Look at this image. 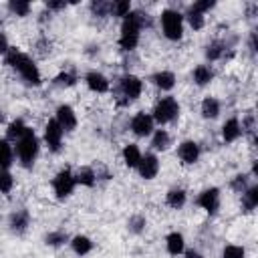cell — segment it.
<instances>
[{
	"label": "cell",
	"mask_w": 258,
	"mask_h": 258,
	"mask_svg": "<svg viewBox=\"0 0 258 258\" xmlns=\"http://www.w3.org/2000/svg\"><path fill=\"white\" fill-rule=\"evenodd\" d=\"M214 6H216V2H214V0H200V2H196V4L191 6V10H196V12L204 14L206 10H210V8H214Z\"/></svg>",
	"instance_id": "74e56055"
},
{
	"label": "cell",
	"mask_w": 258,
	"mask_h": 258,
	"mask_svg": "<svg viewBox=\"0 0 258 258\" xmlns=\"http://www.w3.org/2000/svg\"><path fill=\"white\" fill-rule=\"evenodd\" d=\"M165 244H167V252H169V254H173V256L181 254V252H183V248H185L183 236H181L179 232H171V234L165 238Z\"/></svg>",
	"instance_id": "ac0fdd59"
},
{
	"label": "cell",
	"mask_w": 258,
	"mask_h": 258,
	"mask_svg": "<svg viewBox=\"0 0 258 258\" xmlns=\"http://www.w3.org/2000/svg\"><path fill=\"white\" fill-rule=\"evenodd\" d=\"M137 169H139V175L143 179H153L159 171V159L153 153H145V155H141V159L137 163Z\"/></svg>",
	"instance_id": "30bf717a"
},
{
	"label": "cell",
	"mask_w": 258,
	"mask_h": 258,
	"mask_svg": "<svg viewBox=\"0 0 258 258\" xmlns=\"http://www.w3.org/2000/svg\"><path fill=\"white\" fill-rule=\"evenodd\" d=\"M169 143H171V137H169V133H167L165 129H157V131L153 133V139H151L153 149L163 151V149H167V147H169Z\"/></svg>",
	"instance_id": "d4e9b609"
},
{
	"label": "cell",
	"mask_w": 258,
	"mask_h": 258,
	"mask_svg": "<svg viewBox=\"0 0 258 258\" xmlns=\"http://www.w3.org/2000/svg\"><path fill=\"white\" fill-rule=\"evenodd\" d=\"M177 155L183 163H196L200 157V145L196 141H183L177 147Z\"/></svg>",
	"instance_id": "4fadbf2b"
},
{
	"label": "cell",
	"mask_w": 258,
	"mask_h": 258,
	"mask_svg": "<svg viewBox=\"0 0 258 258\" xmlns=\"http://www.w3.org/2000/svg\"><path fill=\"white\" fill-rule=\"evenodd\" d=\"M6 64L8 67H12L28 85H40V73H38V67L34 64V60L28 56V54H24V52H20V50H16V48H10L8 52H6Z\"/></svg>",
	"instance_id": "6da1fadb"
},
{
	"label": "cell",
	"mask_w": 258,
	"mask_h": 258,
	"mask_svg": "<svg viewBox=\"0 0 258 258\" xmlns=\"http://www.w3.org/2000/svg\"><path fill=\"white\" fill-rule=\"evenodd\" d=\"M71 246H73L75 254H79V256H85V254H89L93 250V242L87 236H75L71 240Z\"/></svg>",
	"instance_id": "44dd1931"
},
{
	"label": "cell",
	"mask_w": 258,
	"mask_h": 258,
	"mask_svg": "<svg viewBox=\"0 0 258 258\" xmlns=\"http://www.w3.org/2000/svg\"><path fill=\"white\" fill-rule=\"evenodd\" d=\"M242 202H244V210L250 212L258 206V185H252V187H246L242 191Z\"/></svg>",
	"instance_id": "603a6c76"
},
{
	"label": "cell",
	"mask_w": 258,
	"mask_h": 258,
	"mask_svg": "<svg viewBox=\"0 0 258 258\" xmlns=\"http://www.w3.org/2000/svg\"><path fill=\"white\" fill-rule=\"evenodd\" d=\"M161 28L169 40H179L181 32H183V16L175 10H163L161 12Z\"/></svg>",
	"instance_id": "277c9868"
},
{
	"label": "cell",
	"mask_w": 258,
	"mask_h": 258,
	"mask_svg": "<svg viewBox=\"0 0 258 258\" xmlns=\"http://www.w3.org/2000/svg\"><path fill=\"white\" fill-rule=\"evenodd\" d=\"M240 135H242L240 121H238L236 117L228 119V121L224 123V127H222V137H224V141H226V143H232V141H236Z\"/></svg>",
	"instance_id": "2e32d148"
},
{
	"label": "cell",
	"mask_w": 258,
	"mask_h": 258,
	"mask_svg": "<svg viewBox=\"0 0 258 258\" xmlns=\"http://www.w3.org/2000/svg\"><path fill=\"white\" fill-rule=\"evenodd\" d=\"M185 258H204V256H202L198 250H187V252H185Z\"/></svg>",
	"instance_id": "7bdbcfd3"
},
{
	"label": "cell",
	"mask_w": 258,
	"mask_h": 258,
	"mask_svg": "<svg viewBox=\"0 0 258 258\" xmlns=\"http://www.w3.org/2000/svg\"><path fill=\"white\" fill-rule=\"evenodd\" d=\"M8 8H10L14 14H18V16H26L28 10H30V4H28L26 0H10Z\"/></svg>",
	"instance_id": "f546056e"
},
{
	"label": "cell",
	"mask_w": 258,
	"mask_h": 258,
	"mask_svg": "<svg viewBox=\"0 0 258 258\" xmlns=\"http://www.w3.org/2000/svg\"><path fill=\"white\" fill-rule=\"evenodd\" d=\"M28 127L24 125V121L22 119H16V121H12L10 125H8V139L10 141H18L22 135H24V131H26Z\"/></svg>",
	"instance_id": "83f0119b"
},
{
	"label": "cell",
	"mask_w": 258,
	"mask_h": 258,
	"mask_svg": "<svg viewBox=\"0 0 258 258\" xmlns=\"http://www.w3.org/2000/svg\"><path fill=\"white\" fill-rule=\"evenodd\" d=\"M151 81H153L155 87H159L161 91H169V89H173V85H175V75L169 73V71H161V73H155V75L151 77Z\"/></svg>",
	"instance_id": "e0dca14e"
},
{
	"label": "cell",
	"mask_w": 258,
	"mask_h": 258,
	"mask_svg": "<svg viewBox=\"0 0 258 258\" xmlns=\"http://www.w3.org/2000/svg\"><path fill=\"white\" fill-rule=\"evenodd\" d=\"M85 81H87L89 89H91V91H95V93H107V91H109V81H107L101 73H97V71L87 73Z\"/></svg>",
	"instance_id": "9a60e30c"
},
{
	"label": "cell",
	"mask_w": 258,
	"mask_h": 258,
	"mask_svg": "<svg viewBox=\"0 0 258 258\" xmlns=\"http://www.w3.org/2000/svg\"><path fill=\"white\" fill-rule=\"evenodd\" d=\"M16 155H18V159H20V163L24 167H32V163H34V159L38 155V139H36V135H34V131L30 127L16 141Z\"/></svg>",
	"instance_id": "3957f363"
},
{
	"label": "cell",
	"mask_w": 258,
	"mask_h": 258,
	"mask_svg": "<svg viewBox=\"0 0 258 258\" xmlns=\"http://www.w3.org/2000/svg\"><path fill=\"white\" fill-rule=\"evenodd\" d=\"M218 113H220V103L214 97H206L202 101V115L206 119H214V117H218Z\"/></svg>",
	"instance_id": "cb8c5ba5"
},
{
	"label": "cell",
	"mask_w": 258,
	"mask_h": 258,
	"mask_svg": "<svg viewBox=\"0 0 258 258\" xmlns=\"http://www.w3.org/2000/svg\"><path fill=\"white\" fill-rule=\"evenodd\" d=\"M198 206L202 210H206L208 214H216L218 208H220V189L218 187H210V189H204L198 198Z\"/></svg>",
	"instance_id": "9c48e42d"
},
{
	"label": "cell",
	"mask_w": 258,
	"mask_h": 258,
	"mask_svg": "<svg viewBox=\"0 0 258 258\" xmlns=\"http://www.w3.org/2000/svg\"><path fill=\"white\" fill-rule=\"evenodd\" d=\"M244 248L240 246H226L222 252V258H244Z\"/></svg>",
	"instance_id": "d590c367"
},
{
	"label": "cell",
	"mask_w": 258,
	"mask_h": 258,
	"mask_svg": "<svg viewBox=\"0 0 258 258\" xmlns=\"http://www.w3.org/2000/svg\"><path fill=\"white\" fill-rule=\"evenodd\" d=\"M46 6H48V8H52V10H60V8H64V6H67V2H48Z\"/></svg>",
	"instance_id": "b9f144b4"
},
{
	"label": "cell",
	"mask_w": 258,
	"mask_h": 258,
	"mask_svg": "<svg viewBox=\"0 0 258 258\" xmlns=\"http://www.w3.org/2000/svg\"><path fill=\"white\" fill-rule=\"evenodd\" d=\"M12 159H14L12 145L6 139H0V169H8L12 165Z\"/></svg>",
	"instance_id": "7402d4cb"
},
{
	"label": "cell",
	"mask_w": 258,
	"mask_h": 258,
	"mask_svg": "<svg viewBox=\"0 0 258 258\" xmlns=\"http://www.w3.org/2000/svg\"><path fill=\"white\" fill-rule=\"evenodd\" d=\"M165 202H167L169 208L177 210V208H181L185 204V191L183 189H169L167 196H165Z\"/></svg>",
	"instance_id": "4316f807"
},
{
	"label": "cell",
	"mask_w": 258,
	"mask_h": 258,
	"mask_svg": "<svg viewBox=\"0 0 258 258\" xmlns=\"http://www.w3.org/2000/svg\"><path fill=\"white\" fill-rule=\"evenodd\" d=\"M222 52H224V42H212L210 46H208V50H206V56L210 58V60H216V58H220L222 56Z\"/></svg>",
	"instance_id": "d6a6232c"
},
{
	"label": "cell",
	"mask_w": 258,
	"mask_h": 258,
	"mask_svg": "<svg viewBox=\"0 0 258 258\" xmlns=\"http://www.w3.org/2000/svg\"><path fill=\"white\" fill-rule=\"evenodd\" d=\"M139 159H141V151H139V147L133 145V143L125 145V149H123V161H125V165H127V167H137Z\"/></svg>",
	"instance_id": "d6986e66"
},
{
	"label": "cell",
	"mask_w": 258,
	"mask_h": 258,
	"mask_svg": "<svg viewBox=\"0 0 258 258\" xmlns=\"http://www.w3.org/2000/svg\"><path fill=\"white\" fill-rule=\"evenodd\" d=\"M44 141L48 145L50 151H58L60 145H62V127L56 123V119H50L44 127Z\"/></svg>",
	"instance_id": "ba28073f"
},
{
	"label": "cell",
	"mask_w": 258,
	"mask_h": 258,
	"mask_svg": "<svg viewBox=\"0 0 258 258\" xmlns=\"http://www.w3.org/2000/svg\"><path fill=\"white\" fill-rule=\"evenodd\" d=\"M212 79H214V73H212V69H210V67H206V64L196 67V71H194V81H196L200 87L208 85Z\"/></svg>",
	"instance_id": "484cf974"
},
{
	"label": "cell",
	"mask_w": 258,
	"mask_h": 258,
	"mask_svg": "<svg viewBox=\"0 0 258 258\" xmlns=\"http://www.w3.org/2000/svg\"><path fill=\"white\" fill-rule=\"evenodd\" d=\"M75 75L73 73H60L56 79H54V83L58 85V87H71V85H75Z\"/></svg>",
	"instance_id": "8d00e7d4"
},
{
	"label": "cell",
	"mask_w": 258,
	"mask_h": 258,
	"mask_svg": "<svg viewBox=\"0 0 258 258\" xmlns=\"http://www.w3.org/2000/svg\"><path fill=\"white\" fill-rule=\"evenodd\" d=\"M147 14L143 12H129L123 20L121 26V36H119V46L123 50H133L139 42V30L147 24Z\"/></svg>",
	"instance_id": "7a4b0ae2"
},
{
	"label": "cell",
	"mask_w": 258,
	"mask_h": 258,
	"mask_svg": "<svg viewBox=\"0 0 258 258\" xmlns=\"http://www.w3.org/2000/svg\"><path fill=\"white\" fill-rule=\"evenodd\" d=\"M91 8H93V12H95L97 16H107V14H109V4H107V2H101V0H99V2H93Z\"/></svg>",
	"instance_id": "f35d334b"
},
{
	"label": "cell",
	"mask_w": 258,
	"mask_h": 258,
	"mask_svg": "<svg viewBox=\"0 0 258 258\" xmlns=\"http://www.w3.org/2000/svg\"><path fill=\"white\" fill-rule=\"evenodd\" d=\"M10 50V46H8V40H6V36L0 32V52H8Z\"/></svg>",
	"instance_id": "60d3db41"
},
{
	"label": "cell",
	"mask_w": 258,
	"mask_h": 258,
	"mask_svg": "<svg viewBox=\"0 0 258 258\" xmlns=\"http://www.w3.org/2000/svg\"><path fill=\"white\" fill-rule=\"evenodd\" d=\"M187 20H189V24H191L194 30H200L204 26V14H200V12L191 10V8L187 10Z\"/></svg>",
	"instance_id": "836d02e7"
},
{
	"label": "cell",
	"mask_w": 258,
	"mask_h": 258,
	"mask_svg": "<svg viewBox=\"0 0 258 258\" xmlns=\"http://www.w3.org/2000/svg\"><path fill=\"white\" fill-rule=\"evenodd\" d=\"M177 113H179V105H177V101L173 99V97H163L157 105H155V109H153V121H157V123H169V121H173L175 117H177Z\"/></svg>",
	"instance_id": "5b68a950"
},
{
	"label": "cell",
	"mask_w": 258,
	"mask_h": 258,
	"mask_svg": "<svg viewBox=\"0 0 258 258\" xmlns=\"http://www.w3.org/2000/svg\"><path fill=\"white\" fill-rule=\"evenodd\" d=\"M246 175H236L234 177V181H232V187L236 189V191H244L246 189Z\"/></svg>",
	"instance_id": "ab89813d"
},
{
	"label": "cell",
	"mask_w": 258,
	"mask_h": 258,
	"mask_svg": "<svg viewBox=\"0 0 258 258\" xmlns=\"http://www.w3.org/2000/svg\"><path fill=\"white\" fill-rule=\"evenodd\" d=\"M75 185H77V181H75V175H73L71 169H60L54 175V179H52V189H54V194H56L58 200L69 198L73 194Z\"/></svg>",
	"instance_id": "8992f818"
},
{
	"label": "cell",
	"mask_w": 258,
	"mask_h": 258,
	"mask_svg": "<svg viewBox=\"0 0 258 258\" xmlns=\"http://www.w3.org/2000/svg\"><path fill=\"white\" fill-rule=\"evenodd\" d=\"M12 185H14V179L8 173V169H0V191L2 194H10Z\"/></svg>",
	"instance_id": "1f68e13d"
},
{
	"label": "cell",
	"mask_w": 258,
	"mask_h": 258,
	"mask_svg": "<svg viewBox=\"0 0 258 258\" xmlns=\"http://www.w3.org/2000/svg\"><path fill=\"white\" fill-rule=\"evenodd\" d=\"M67 232H62V230H58V232H50V234H46V238H44V242L48 244V246H60V244H64L67 242Z\"/></svg>",
	"instance_id": "4dcf8cb0"
},
{
	"label": "cell",
	"mask_w": 258,
	"mask_h": 258,
	"mask_svg": "<svg viewBox=\"0 0 258 258\" xmlns=\"http://www.w3.org/2000/svg\"><path fill=\"white\" fill-rule=\"evenodd\" d=\"M75 175V181L77 183H81V185H87V187H93L95 185V181H97V173L91 169V167H81L77 173H73Z\"/></svg>",
	"instance_id": "ffe728a7"
},
{
	"label": "cell",
	"mask_w": 258,
	"mask_h": 258,
	"mask_svg": "<svg viewBox=\"0 0 258 258\" xmlns=\"http://www.w3.org/2000/svg\"><path fill=\"white\" fill-rule=\"evenodd\" d=\"M109 12L113 16H127L131 12V4L127 0H119V2H113L109 4Z\"/></svg>",
	"instance_id": "f1b7e54d"
},
{
	"label": "cell",
	"mask_w": 258,
	"mask_h": 258,
	"mask_svg": "<svg viewBox=\"0 0 258 258\" xmlns=\"http://www.w3.org/2000/svg\"><path fill=\"white\" fill-rule=\"evenodd\" d=\"M153 129V117L147 115V113H137L133 119H131V131L139 137H145L149 135Z\"/></svg>",
	"instance_id": "8fae6325"
},
{
	"label": "cell",
	"mask_w": 258,
	"mask_h": 258,
	"mask_svg": "<svg viewBox=\"0 0 258 258\" xmlns=\"http://www.w3.org/2000/svg\"><path fill=\"white\" fill-rule=\"evenodd\" d=\"M56 123L62 127V131H73L77 127V115H75L73 107L60 105L56 109Z\"/></svg>",
	"instance_id": "7c38bea8"
},
{
	"label": "cell",
	"mask_w": 258,
	"mask_h": 258,
	"mask_svg": "<svg viewBox=\"0 0 258 258\" xmlns=\"http://www.w3.org/2000/svg\"><path fill=\"white\" fill-rule=\"evenodd\" d=\"M141 89H143V85H141V81L135 75H125L119 81V93L125 97V103L135 101L141 95Z\"/></svg>",
	"instance_id": "52a82bcc"
},
{
	"label": "cell",
	"mask_w": 258,
	"mask_h": 258,
	"mask_svg": "<svg viewBox=\"0 0 258 258\" xmlns=\"http://www.w3.org/2000/svg\"><path fill=\"white\" fill-rule=\"evenodd\" d=\"M129 230L133 232V234H141L143 232V228H145V218L143 216H133V218H129Z\"/></svg>",
	"instance_id": "e575fe53"
},
{
	"label": "cell",
	"mask_w": 258,
	"mask_h": 258,
	"mask_svg": "<svg viewBox=\"0 0 258 258\" xmlns=\"http://www.w3.org/2000/svg\"><path fill=\"white\" fill-rule=\"evenodd\" d=\"M28 224H30V214L26 210H18L10 216V230L14 234H24Z\"/></svg>",
	"instance_id": "5bb4252c"
}]
</instances>
